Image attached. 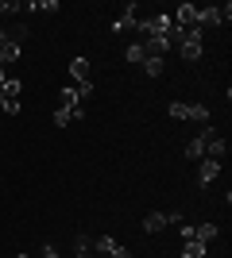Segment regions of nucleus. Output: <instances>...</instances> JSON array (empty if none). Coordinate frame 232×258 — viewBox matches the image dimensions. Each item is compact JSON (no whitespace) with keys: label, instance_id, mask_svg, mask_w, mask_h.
Instances as JSON below:
<instances>
[{"label":"nucleus","instance_id":"nucleus-1","mask_svg":"<svg viewBox=\"0 0 232 258\" xmlns=\"http://www.w3.org/2000/svg\"><path fill=\"white\" fill-rule=\"evenodd\" d=\"M170 27H174V20H170L166 12H159V16H151V20H135V31L144 35V39H155V35H170Z\"/></svg>","mask_w":232,"mask_h":258},{"label":"nucleus","instance_id":"nucleus-2","mask_svg":"<svg viewBox=\"0 0 232 258\" xmlns=\"http://www.w3.org/2000/svg\"><path fill=\"white\" fill-rule=\"evenodd\" d=\"M178 50H182V58H186V62H198V58H201V50H205V39H201V31H198V27L182 35Z\"/></svg>","mask_w":232,"mask_h":258},{"label":"nucleus","instance_id":"nucleus-3","mask_svg":"<svg viewBox=\"0 0 232 258\" xmlns=\"http://www.w3.org/2000/svg\"><path fill=\"white\" fill-rule=\"evenodd\" d=\"M170 20H174V27H182V31H194V27L201 31V16H198V8H194V4H178Z\"/></svg>","mask_w":232,"mask_h":258},{"label":"nucleus","instance_id":"nucleus-4","mask_svg":"<svg viewBox=\"0 0 232 258\" xmlns=\"http://www.w3.org/2000/svg\"><path fill=\"white\" fill-rule=\"evenodd\" d=\"M213 135H217V131H213L209 123H205V131H201V135H194V139H190V147H186V158H190V162L205 158V143H209Z\"/></svg>","mask_w":232,"mask_h":258},{"label":"nucleus","instance_id":"nucleus-5","mask_svg":"<svg viewBox=\"0 0 232 258\" xmlns=\"http://www.w3.org/2000/svg\"><path fill=\"white\" fill-rule=\"evenodd\" d=\"M217 173H221V162L217 158H198V185L201 189L217 181Z\"/></svg>","mask_w":232,"mask_h":258},{"label":"nucleus","instance_id":"nucleus-6","mask_svg":"<svg viewBox=\"0 0 232 258\" xmlns=\"http://www.w3.org/2000/svg\"><path fill=\"white\" fill-rule=\"evenodd\" d=\"M198 16H201V27L205 23H228L232 20V4H213V8H198Z\"/></svg>","mask_w":232,"mask_h":258},{"label":"nucleus","instance_id":"nucleus-7","mask_svg":"<svg viewBox=\"0 0 232 258\" xmlns=\"http://www.w3.org/2000/svg\"><path fill=\"white\" fill-rule=\"evenodd\" d=\"M224 154H228V143H224L221 135H213V139L205 143V158H217V162H221Z\"/></svg>","mask_w":232,"mask_h":258},{"label":"nucleus","instance_id":"nucleus-8","mask_svg":"<svg viewBox=\"0 0 232 258\" xmlns=\"http://www.w3.org/2000/svg\"><path fill=\"white\" fill-rule=\"evenodd\" d=\"M20 54H23V46H20V43H12V39H8V43H4V50H0V66L8 70L12 62H20Z\"/></svg>","mask_w":232,"mask_h":258},{"label":"nucleus","instance_id":"nucleus-9","mask_svg":"<svg viewBox=\"0 0 232 258\" xmlns=\"http://www.w3.org/2000/svg\"><path fill=\"white\" fill-rule=\"evenodd\" d=\"M70 77H74L77 85L89 81V58H74V62H70Z\"/></svg>","mask_w":232,"mask_h":258},{"label":"nucleus","instance_id":"nucleus-10","mask_svg":"<svg viewBox=\"0 0 232 258\" xmlns=\"http://www.w3.org/2000/svg\"><path fill=\"white\" fill-rule=\"evenodd\" d=\"M205 254H209V247L198 243V239H186V243H182V258H205Z\"/></svg>","mask_w":232,"mask_h":258},{"label":"nucleus","instance_id":"nucleus-11","mask_svg":"<svg viewBox=\"0 0 232 258\" xmlns=\"http://www.w3.org/2000/svg\"><path fill=\"white\" fill-rule=\"evenodd\" d=\"M163 227H166V212H147L144 216V231L155 235V231H163Z\"/></svg>","mask_w":232,"mask_h":258},{"label":"nucleus","instance_id":"nucleus-12","mask_svg":"<svg viewBox=\"0 0 232 258\" xmlns=\"http://www.w3.org/2000/svg\"><path fill=\"white\" fill-rule=\"evenodd\" d=\"M58 100H62V108H81V93H77V85H66L62 93H58Z\"/></svg>","mask_w":232,"mask_h":258},{"label":"nucleus","instance_id":"nucleus-13","mask_svg":"<svg viewBox=\"0 0 232 258\" xmlns=\"http://www.w3.org/2000/svg\"><path fill=\"white\" fill-rule=\"evenodd\" d=\"M217 235H221V227H217V224H201L198 231H194V239H198V243H205V247H209Z\"/></svg>","mask_w":232,"mask_h":258},{"label":"nucleus","instance_id":"nucleus-14","mask_svg":"<svg viewBox=\"0 0 232 258\" xmlns=\"http://www.w3.org/2000/svg\"><path fill=\"white\" fill-rule=\"evenodd\" d=\"M20 93H23V85L16 81V77H8V81L0 85V97H4V100H20Z\"/></svg>","mask_w":232,"mask_h":258},{"label":"nucleus","instance_id":"nucleus-15","mask_svg":"<svg viewBox=\"0 0 232 258\" xmlns=\"http://www.w3.org/2000/svg\"><path fill=\"white\" fill-rule=\"evenodd\" d=\"M132 12H135V4H132V8H124V16L112 23V35H120V31H128V27H135V16H132Z\"/></svg>","mask_w":232,"mask_h":258},{"label":"nucleus","instance_id":"nucleus-16","mask_svg":"<svg viewBox=\"0 0 232 258\" xmlns=\"http://www.w3.org/2000/svg\"><path fill=\"white\" fill-rule=\"evenodd\" d=\"M116 247H120V243H116L112 235H97V239H93V250H97V254H112Z\"/></svg>","mask_w":232,"mask_h":258},{"label":"nucleus","instance_id":"nucleus-17","mask_svg":"<svg viewBox=\"0 0 232 258\" xmlns=\"http://www.w3.org/2000/svg\"><path fill=\"white\" fill-rule=\"evenodd\" d=\"M144 74H147V77L166 74V58H144Z\"/></svg>","mask_w":232,"mask_h":258},{"label":"nucleus","instance_id":"nucleus-18","mask_svg":"<svg viewBox=\"0 0 232 258\" xmlns=\"http://www.w3.org/2000/svg\"><path fill=\"white\" fill-rule=\"evenodd\" d=\"M186 119H198V123H209V108H205V104H186Z\"/></svg>","mask_w":232,"mask_h":258},{"label":"nucleus","instance_id":"nucleus-19","mask_svg":"<svg viewBox=\"0 0 232 258\" xmlns=\"http://www.w3.org/2000/svg\"><path fill=\"white\" fill-rule=\"evenodd\" d=\"M144 58H147L144 43H128V62H132V66H144Z\"/></svg>","mask_w":232,"mask_h":258},{"label":"nucleus","instance_id":"nucleus-20","mask_svg":"<svg viewBox=\"0 0 232 258\" xmlns=\"http://www.w3.org/2000/svg\"><path fill=\"white\" fill-rule=\"evenodd\" d=\"M74 250H77V258H89V250H93V239H89V235H77V239H74Z\"/></svg>","mask_w":232,"mask_h":258},{"label":"nucleus","instance_id":"nucleus-21","mask_svg":"<svg viewBox=\"0 0 232 258\" xmlns=\"http://www.w3.org/2000/svg\"><path fill=\"white\" fill-rule=\"evenodd\" d=\"M70 119H74V108H58L55 112V127H70Z\"/></svg>","mask_w":232,"mask_h":258},{"label":"nucleus","instance_id":"nucleus-22","mask_svg":"<svg viewBox=\"0 0 232 258\" xmlns=\"http://www.w3.org/2000/svg\"><path fill=\"white\" fill-rule=\"evenodd\" d=\"M23 8H31V12H58V0H43V4H23Z\"/></svg>","mask_w":232,"mask_h":258},{"label":"nucleus","instance_id":"nucleus-23","mask_svg":"<svg viewBox=\"0 0 232 258\" xmlns=\"http://www.w3.org/2000/svg\"><path fill=\"white\" fill-rule=\"evenodd\" d=\"M166 112H170V119H186V104H170Z\"/></svg>","mask_w":232,"mask_h":258},{"label":"nucleus","instance_id":"nucleus-24","mask_svg":"<svg viewBox=\"0 0 232 258\" xmlns=\"http://www.w3.org/2000/svg\"><path fill=\"white\" fill-rule=\"evenodd\" d=\"M0 112H8V116H20V100H4V108Z\"/></svg>","mask_w":232,"mask_h":258},{"label":"nucleus","instance_id":"nucleus-25","mask_svg":"<svg viewBox=\"0 0 232 258\" xmlns=\"http://www.w3.org/2000/svg\"><path fill=\"white\" fill-rule=\"evenodd\" d=\"M23 4H16V0H0V12H20Z\"/></svg>","mask_w":232,"mask_h":258},{"label":"nucleus","instance_id":"nucleus-26","mask_svg":"<svg viewBox=\"0 0 232 258\" xmlns=\"http://www.w3.org/2000/svg\"><path fill=\"white\" fill-rule=\"evenodd\" d=\"M109 258H132V250H128V247H116V250H112Z\"/></svg>","mask_w":232,"mask_h":258},{"label":"nucleus","instance_id":"nucleus-27","mask_svg":"<svg viewBox=\"0 0 232 258\" xmlns=\"http://www.w3.org/2000/svg\"><path fill=\"white\" fill-rule=\"evenodd\" d=\"M43 258H62V254H58V250L51 247V243H47V247H43Z\"/></svg>","mask_w":232,"mask_h":258},{"label":"nucleus","instance_id":"nucleus-28","mask_svg":"<svg viewBox=\"0 0 232 258\" xmlns=\"http://www.w3.org/2000/svg\"><path fill=\"white\" fill-rule=\"evenodd\" d=\"M4 43H8V31H0V50H4Z\"/></svg>","mask_w":232,"mask_h":258},{"label":"nucleus","instance_id":"nucleus-29","mask_svg":"<svg viewBox=\"0 0 232 258\" xmlns=\"http://www.w3.org/2000/svg\"><path fill=\"white\" fill-rule=\"evenodd\" d=\"M16 258H31V254H16Z\"/></svg>","mask_w":232,"mask_h":258},{"label":"nucleus","instance_id":"nucleus-30","mask_svg":"<svg viewBox=\"0 0 232 258\" xmlns=\"http://www.w3.org/2000/svg\"><path fill=\"white\" fill-rule=\"evenodd\" d=\"M0 108H4V97H0Z\"/></svg>","mask_w":232,"mask_h":258}]
</instances>
